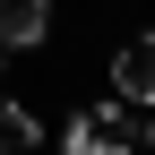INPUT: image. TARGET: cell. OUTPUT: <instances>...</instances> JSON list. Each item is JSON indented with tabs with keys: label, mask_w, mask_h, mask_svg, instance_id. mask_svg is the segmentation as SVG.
<instances>
[{
	"label": "cell",
	"mask_w": 155,
	"mask_h": 155,
	"mask_svg": "<svg viewBox=\"0 0 155 155\" xmlns=\"http://www.w3.org/2000/svg\"><path fill=\"white\" fill-rule=\"evenodd\" d=\"M147 129H155V112H138V104L112 95V104H95V112H78V121H69L61 155H138Z\"/></svg>",
	"instance_id": "1"
},
{
	"label": "cell",
	"mask_w": 155,
	"mask_h": 155,
	"mask_svg": "<svg viewBox=\"0 0 155 155\" xmlns=\"http://www.w3.org/2000/svg\"><path fill=\"white\" fill-rule=\"evenodd\" d=\"M112 95L138 104V112H155V35H129L112 52Z\"/></svg>",
	"instance_id": "2"
},
{
	"label": "cell",
	"mask_w": 155,
	"mask_h": 155,
	"mask_svg": "<svg viewBox=\"0 0 155 155\" xmlns=\"http://www.w3.org/2000/svg\"><path fill=\"white\" fill-rule=\"evenodd\" d=\"M43 26H52V0H0V52L43 43Z\"/></svg>",
	"instance_id": "3"
},
{
	"label": "cell",
	"mask_w": 155,
	"mask_h": 155,
	"mask_svg": "<svg viewBox=\"0 0 155 155\" xmlns=\"http://www.w3.org/2000/svg\"><path fill=\"white\" fill-rule=\"evenodd\" d=\"M35 138H43V121H35L26 104H9V95H0V155H35Z\"/></svg>",
	"instance_id": "4"
},
{
	"label": "cell",
	"mask_w": 155,
	"mask_h": 155,
	"mask_svg": "<svg viewBox=\"0 0 155 155\" xmlns=\"http://www.w3.org/2000/svg\"><path fill=\"white\" fill-rule=\"evenodd\" d=\"M147 147H155V129H147Z\"/></svg>",
	"instance_id": "5"
}]
</instances>
